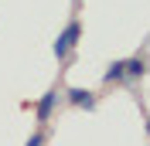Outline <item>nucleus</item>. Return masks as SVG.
I'll use <instances>...</instances> for the list:
<instances>
[{"label": "nucleus", "mask_w": 150, "mask_h": 146, "mask_svg": "<svg viewBox=\"0 0 150 146\" xmlns=\"http://www.w3.org/2000/svg\"><path fill=\"white\" fill-rule=\"evenodd\" d=\"M79 37H82V24H79V20H68V24H65V31L58 34L55 48H51L58 61H65V58H68V55L75 51V44H79Z\"/></svg>", "instance_id": "nucleus-1"}, {"label": "nucleus", "mask_w": 150, "mask_h": 146, "mask_svg": "<svg viewBox=\"0 0 150 146\" xmlns=\"http://www.w3.org/2000/svg\"><path fill=\"white\" fill-rule=\"evenodd\" d=\"M55 105H58V92H55V88H48L45 95L38 99V105H34L38 122H48V119H51V112H55Z\"/></svg>", "instance_id": "nucleus-2"}, {"label": "nucleus", "mask_w": 150, "mask_h": 146, "mask_svg": "<svg viewBox=\"0 0 150 146\" xmlns=\"http://www.w3.org/2000/svg\"><path fill=\"white\" fill-rule=\"evenodd\" d=\"M65 99L72 102L75 109H85V112H92V109H96V95H92L89 88H68V92H65Z\"/></svg>", "instance_id": "nucleus-3"}, {"label": "nucleus", "mask_w": 150, "mask_h": 146, "mask_svg": "<svg viewBox=\"0 0 150 146\" xmlns=\"http://www.w3.org/2000/svg\"><path fill=\"white\" fill-rule=\"evenodd\" d=\"M123 72H126V82H137V78H143V72H147V61H143V58H126V61H123Z\"/></svg>", "instance_id": "nucleus-4"}, {"label": "nucleus", "mask_w": 150, "mask_h": 146, "mask_svg": "<svg viewBox=\"0 0 150 146\" xmlns=\"http://www.w3.org/2000/svg\"><path fill=\"white\" fill-rule=\"evenodd\" d=\"M106 82H126V72H123V61H112L109 68H106V75H103Z\"/></svg>", "instance_id": "nucleus-5"}, {"label": "nucleus", "mask_w": 150, "mask_h": 146, "mask_svg": "<svg viewBox=\"0 0 150 146\" xmlns=\"http://www.w3.org/2000/svg\"><path fill=\"white\" fill-rule=\"evenodd\" d=\"M24 146H45V133H31Z\"/></svg>", "instance_id": "nucleus-6"}, {"label": "nucleus", "mask_w": 150, "mask_h": 146, "mask_svg": "<svg viewBox=\"0 0 150 146\" xmlns=\"http://www.w3.org/2000/svg\"><path fill=\"white\" fill-rule=\"evenodd\" d=\"M147 133H150V119H147Z\"/></svg>", "instance_id": "nucleus-7"}]
</instances>
